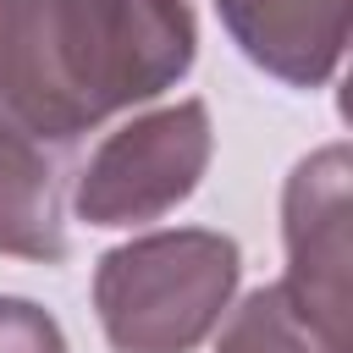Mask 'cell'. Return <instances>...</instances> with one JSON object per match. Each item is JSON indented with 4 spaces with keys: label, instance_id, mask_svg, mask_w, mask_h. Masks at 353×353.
Here are the masks:
<instances>
[{
    "label": "cell",
    "instance_id": "1",
    "mask_svg": "<svg viewBox=\"0 0 353 353\" xmlns=\"http://www.w3.org/2000/svg\"><path fill=\"white\" fill-rule=\"evenodd\" d=\"M199 55L188 0H0V138L66 149Z\"/></svg>",
    "mask_w": 353,
    "mask_h": 353
},
{
    "label": "cell",
    "instance_id": "2",
    "mask_svg": "<svg viewBox=\"0 0 353 353\" xmlns=\"http://www.w3.org/2000/svg\"><path fill=\"white\" fill-rule=\"evenodd\" d=\"M243 248L210 226L149 232L94 265V314L116 353H193L226 314Z\"/></svg>",
    "mask_w": 353,
    "mask_h": 353
},
{
    "label": "cell",
    "instance_id": "3",
    "mask_svg": "<svg viewBox=\"0 0 353 353\" xmlns=\"http://www.w3.org/2000/svg\"><path fill=\"white\" fill-rule=\"evenodd\" d=\"M210 149H215V132H210L204 99H182L116 127L77 176V193H72L77 221L88 226L160 221L199 188Z\"/></svg>",
    "mask_w": 353,
    "mask_h": 353
},
{
    "label": "cell",
    "instance_id": "4",
    "mask_svg": "<svg viewBox=\"0 0 353 353\" xmlns=\"http://www.w3.org/2000/svg\"><path fill=\"white\" fill-rule=\"evenodd\" d=\"M347 221H353V160L347 143H325L303 154L281 188V243H287L281 287L336 347H347L353 325Z\"/></svg>",
    "mask_w": 353,
    "mask_h": 353
},
{
    "label": "cell",
    "instance_id": "5",
    "mask_svg": "<svg viewBox=\"0 0 353 353\" xmlns=\"http://www.w3.org/2000/svg\"><path fill=\"white\" fill-rule=\"evenodd\" d=\"M215 11L232 44L292 88H320L342 66L353 0H215Z\"/></svg>",
    "mask_w": 353,
    "mask_h": 353
},
{
    "label": "cell",
    "instance_id": "6",
    "mask_svg": "<svg viewBox=\"0 0 353 353\" xmlns=\"http://www.w3.org/2000/svg\"><path fill=\"white\" fill-rule=\"evenodd\" d=\"M0 254L17 259H66L61 176L44 149L0 138Z\"/></svg>",
    "mask_w": 353,
    "mask_h": 353
},
{
    "label": "cell",
    "instance_id": "7",
    "mask_svg": "<svg viewBox=\"0 0 353 353\" xmlns=\"http://www.w3.org/2000/svg\"><path fill=\"white\" fill-rule=\"evenodd\" d=\"M215 353H347V347H336V342L292 303V292L276 281V287H254V292L232 309Z\"/></svg>",
    "mask_w": 353,
    "mask_h": 353
},
{
    "label": "cell",
    "instance_id": "8",
    "mask_svg": "<svg viewBox=\"0 0 353 353\" xmlns=\"http://www.w3.org/2000/svg\"><path fill=\"white\" fill-rule=\"evenodd\" d=\"M0 353H66V336L33 298H0Z\"/></svg>",
    "mask_w": 353,
    "mask_h": 353
}]
</instances>
